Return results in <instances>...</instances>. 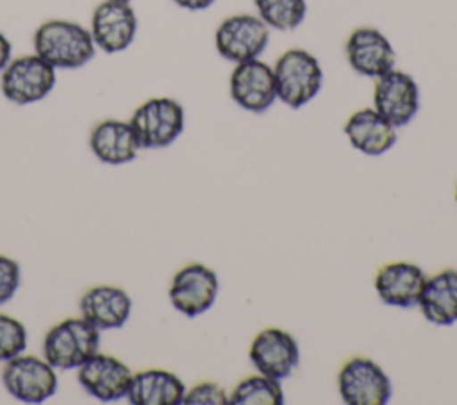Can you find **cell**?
<instances>
[{"label":"cell","instance_id":"1","mask_svg":"<svg viewBox=\"0 0 457 405\" xmlns=\"http://www.w3.org/2000/svg\"><path fill=\"white\" fill-rule=\"evenodd\" d=\"M89 29L70 20H48L34 32V54L55 70H77L95 57Z\"/></svg>","mask_w":457,"mask_h":405},{"label":"cell","instance_id":"2","mask_svg":"<svg viewBox=\"0 0 457 405\" xmlns=\"http://www.w3.org/2000/svg\"><path fill=\"white\" fill-rule=\"evenodd\" d=\"M273 68L277 100L291 109H300L312 102L323 87V70L320 61L303 48H289Z\"/></svg>","mask_w":457,"mask_h":405},{"label":"cell","instance_id":"3","mask_svg":"<svg viewBox=\"0 0 457 405\" xmlns=\"http://www.w3.org/2000/svg\"><path fill=\"white\" fill-rule=\"evenodd\" d=\"M100 348V330L80 318L54 325L43 339V357L55 369H77Z\"/></svg>","mask_w":457,"mask_h":405},{"label":"cell","instance_id":"4","mask_svg":"<svg viewBox=\"0 0 457 405\" xmlns=\"http://www.w3.org/2000/svg\"><path fill=\"white\" fill-rule=\"evenodd\" d=\"M130 125L141 148H166L175 143L186 127L184 107L170 96L145 100L130 116Z\"/></svg>","mask_w":457,"mask_h":405},{"label":"cell","instance_id":"5","mask_svg":"<svg viewBox=\"0 0 457 405\" xmlns=\"http://www.w3.org/2000/svg\"><path fill=\"white\" fill-rule=\"evenodd\" d=\"M57 70L37 54L20 55L2 70V95L16 103L29 105L46 98L57 82Z\"/></svg>","mask_w":457,"mask_h":405},{"label":"cell","instance_id":"6","mask_svg":"<svg viewBox=\"0 0 457 405\" xmlns=\"http://www.w3.org/2000/svg\"><path fill=\"white\" fill-rule=\"evenodd\" d=\"M2 384L5 391L21 403H43L57 393L55 368L32 353H20L4 362Z\"/></svg>","mask_w":457,"mask_h":405},{"label":"cell","instance_id":"7","mask_svg":"<svg viewBox=\"0 0 457 405\" xmlns=\"http://www.w3.org/2000/svg\"><path fill=\"white\" fill-rule=\"evenodd\" d=\"M270 43V27L257 16L239 12L227 16L214 32L218 54L232 62L259 59Z\"/></svg>","mask_w":457,"mask_h":405},{"label":"cell","instance_id":"8","mask_svg":"<svg viewBox=\"0 0 457 405\" xmlns=\"http://www.w3.org/2000/svg\"><path fill=\"white\" fill-rule=\"evenodd\" d=\"M337 391L346 405H386L393 396V384L375 360L352 357L337 373Z\"/></svg>","mask_w":457,"mask_h":405},{"label":"cell","instance_id":"9","mask_svg":"<svg viewBox=\"0 0 457 405\" xmlns=\"http://www.w3.org/2000/svg\"><path fill=\"white\" fill-rule=\"evenodd\" d=\"M218 291V275L205 264L191 262L173 275L168 298L175 310L187 318H196L214 305Z\"/></svg>","mask_w":457,"mask_h":405},{"label":"cell","instance_id":"10","mask_svg":"<svg viewBox=\"0 0 457 405\" xmlns=\"http://www.w3.org/2000/svg\"><path fill=\"white\" fill-rule=\"evenodd\" d=\"M418 82L402 70H389L375 79L373 109L382 114L395 128L405 127L420 111Z\"/></svg>","mask_w":457,"mask_h":405},{"label":"cell","instance_id":"11","mask_svg":"<svg viewBox=\"0 0 457 405\" xmlns=\"http://www.w3.org/2000/svg\"><path fill=\"white\" fill-rule=\"evenodd\" d=\"M91 37L95 46L105 54L127 50L137 32V16L129 2L104 0L91 14Z\"/></svg>","mask_w":457,"mask_h":405},{"label":"cell","instance_id":"12","mask_svg":"<svg viewBox=\"0 0 457 405\" xmlns=\"http://www.w3.org/2000/svg\"><path fill=\"white\" fill-rule=\"evenodd\" d=\"M228 89L232 100L241 109L261 114L277 100L273 68L261 59L237 62L230 73Z\"/></svg>","mask_w":457,"mask_h":405},{"label":"cell","instance_id":"13","mask_svg":"<svg viewBox=\"0 0 457 405\" xmlns=\"http://www.w3.org/2000/svg\"><path fill=\"white\" fill-rule=\"evenodd\" d=\"M248 357L257 373L284 380L296 369L300 362V348L289 332L270 326L253 337Z\"/></svg>","mask_w":457,"mask_h":405},{"label":"cell","instance_id":"14","mask_svg":"<svg viewBox=\"0 0 457 405\" xmlns=\"http://www.w3.org/2000/svg\"><path fill=\"white\" fill-rule=\"evenodd\" d=\"M77 380L89 396L109 403L127 396L132 371L118 357L98 350L77 368Z\"/></svg>","mask_w":457,"mask_h":405},{"label":"cell","instance_id":"15","mask_svg":"<svg viewBox=\"0 0 457 405\" xmlns=\"http://www.w3.org/2000/svg\"><path fill=\"white\" fill-rule=\"evenodd\" d=\"M350 68L364 77L378 79L395 68L396 54L391 41L375 27H357L345 45Z\"/></svg>","mask_w":457,"mask_h":405},{"label":"cell","instance_id":"16","mask_svg":"<svg viewBox=\"0 0 457 405\" xmlns=\"http://www.w3.org/2000/svg\"><path fill=\"white\" fill-rule=\"evenodd\" d=\"M80 316L98 330L121 328L132 310L129 293L118 285L100 284L89 287L79 302Z\"/></svg>","mask_w":457,"mask_h":405},{"label":"cell","instance_id":"17","mask_svg":"<svg viewBox=\"0 0 457 405\" xmlns=\"http://www.w3.org/2000/svg\"><path fill=\"white\" fill-rule=\"evenodd\" d=\"M425 280L427 277L418 264L395 260L377 271L375 291L386 305L411 309L418 305Z\"/></svg>","mask_w":457,"mask_h":405},{"label":"cell","instance_id":"18","mask_svg":"<svg viewBox=\"0 0 457 405\" xmlns=\"http://www.w3.org/2000/svg\"><path fill=\"white\" fill-rule=\"evenodd\" d=\"M89 148L93 155L111 166H120L134 161L139 153L141 145L130 125L123 120H104L98 121L89 134Z\"/></svg>","mask_w":457,"mask_h":405},{"label":"cell","instance_id":"19","mask_svg":"<svg viewBox=\"0 0 457 405\" xmlns=\"http://www.w3.org/2000/svg\"><path fill=\"white\" fill-rule=\"evenodd\" d=\"M348 143L361 153L378 157L396 143V128L373 107L355 111L343 127Z\"/></svg>","mask_w":457,"mask_h":405},{"label":"cell","instance_id":"20","mask_svg":"<svg viewBox=\"0 0 457 405\" xmlns=\"http://www.w3.org/2000/svg\"><path fill=\"white\" fill-rule=\"evenodd\" d=\"M418 307L432 325L452 326L457 323V269L446 268L427 277Z\"/></svg>","mask_w":457,"mask_h":405},{"label":"cell","instance_id":"21","mask_svg":"<svg viewBox=\"0 0 457 405\" xmlns=\"http://www.w3.org/2000/svg\"><path fill=\"white\" fill-rule=\"evenodd\" d=\"M184 382L162 368H148L132 373L127 400L132 405H182Z\"/></svg>","mask_w":457,"mask_h":405},{"label":"cell","instance_id":"22","mask_svg":"<svg viewBox=\"0 0 457 405\" xmlns=\"http://www.w3.org/2000/svg\"><path fill=\"white\" fill-rule=\"evenodd\" d=\"M284 391L280 380L266 375H250L236 384L228 394V405H282Z\"/></svg>","mask_w":457,"mask_h":405},{"label":"cell","instance_id":"23","mask_svg":"<svg viewBox=\"0 0 457 405\" xmlns=\"http://www.w3.org/2000/svg\"><path fill=\"white\" fill-rule=\"evenodd\" d=\"M257 16L275 30H295L307 16V0H253Z\"/></svg>","mask_w":457,"mask_h":405},{"label":"cell","instance_id":"24","mask_svg":"<svg viewBox=\"0 0 457 405\" xmlns=\"http://www.w3.org/2000/svg\"><path fill=\"white\" fill-rule=\"evenodd\" d=\"M27 341L29 335L25 325L16 318L0 312V362H7L23 353L27 350Z\"/></svg>","mask_w":457,"mask_h":405},{"label":"cell","instance_id":"25","mask_svg":"<svg viewBox=\"0 0 457 405\" xmlns=\"http://www.w3.org/2000/svg\"><path fill=\"white\" fill-rule=\"evenodd\" d=\"M182 405H228V394L216 382H200L186 391Z\"/></svg>","mask_w":457,"mask_h":405},{"label":"cell","instance_id":"26","mask_svg":"<svg viewBox=\"0 0 457 405\" xmlns=\"http://www.w3.org/2000/svg\"><path fill=\"white\" fill-rule=\"evenodd\" d=\"M21 282V269L18 260L0 253V305L9 302Z\"/></svg>","mask_w":457,"mask_h":405},{"label":"cell","instance_id":"27","mask_svg":"<svg viewBox=\"0 0 457 405\" xmlns=\"http://www.w3.org/2000/svg\"><path fill=\"white\" fill-rule=\"evenodd\" d=\"M12 59V45L4 32H0V73Z\"/></svg>","mask_w":457,"mask_h":405},{"label":"cell","instance_id":"28","mask_svg":"<svg viewBox=\"0 0 457 405\" xmlns=\"http://www.w3.org/2000/svg\"><path fill=\"white\" fill-rule=\"evenodd\" d=\"M175 5L186 9V11H205L209 9L216 0H171Z\"/></svg>","mask_w":457,"mask_h":405},{"label":"cell","instance_id":"29","mask_svg":"<svg viewBox=\"0 0 457 405\" xmlns=\"http://www.w3.org/2000/svg\"><path fill=\"white\" fill-rule=\"evenodd\" d=\"M118 2H129V4H130V2H132V0H118Z\"/></svg>","mask_w":457,"mask_h":405},{"label":"cell","instance_id":"30","mask_svg":"<svg viewBox=\"0 0 457 405\" xmlns=\"http://www.w3.org/2000/svg\"><path fill=\"white\" fill-rule=\"evenodd\" d=\"M455 202H457V187H455Z\"/></svg>","mask_w":457,"mask_h":405}]
</instances>
